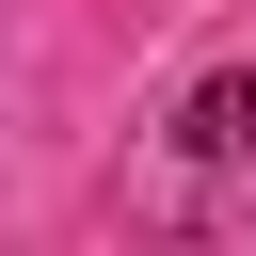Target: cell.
<instances>
[{"mask_svg": "<svg viewBox=\"0 0 256 256\" xmlns=\"http://www.w3.org/2000/svg\"><path fill=\"white\" fill-rule=\"evenodd\" d=\"M176 144H192V160H240V144H256V80H240V64L192 80V96H176Z\"/></svg>", "mask_w": 256, "mask_h": 256, "instance_id": "6da1fadb", "label": "cell"}]
</instances>
